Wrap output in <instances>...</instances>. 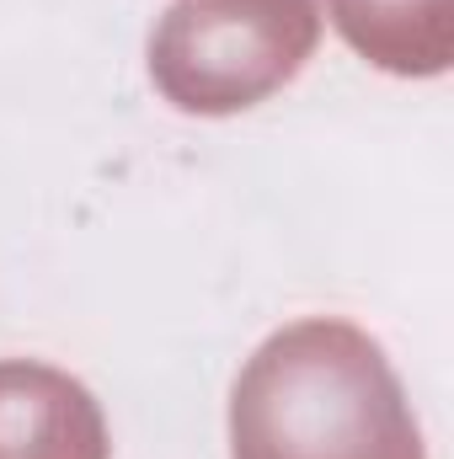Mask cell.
<instances>
[{"mask_svg": "<svg viewBox=\"0 0 454 459\" xmlns=\"http://www.w3.org/2000/svg\"><path fill=\"white\" fill-rule=\"evenodd\" d=\"M235 459H423L406 390L374 337L294 321L257 347L230 395Z\"/></svg>", "mask_w": 454, "mask_h": 459, "instance_id": "obj_1", "label": "cell"}, {"mask_svg": "<svg viewBox=\"0 0 454 459\" xmlns=\"http://www.w3.org/2000/svg\"><path fill=\"white\" fill-rule=\"evenodd\" d=\"M342 38L396 70V75H439L450 65V0H327Z\"/></svg>", "mask_w": 454, "mask_h": 459, "instance_id": "obj_4", "label": "cell"}, {"mask_svg": "<svg viewBox=\"0 0 454 459\" xmlns=\"http://www.w3.org/2000/svg\"><path fill=\"white\" fill-rule=\"evenodd\" d=\"M0 459H108L86 385L43 363H0Z\"/></svg>", "mask_w": 454, "mask_h": 459, "instance_id": "obj_3", "label": "cell"}, {"mask_svg": "<svg viewBox=\"0 0 454 459\" xmlns=\"http://www.w3.org/2000/svg\"><path fill=\"white\" fill-rule=\"evenodd\" d=\"M316 0H182L150 38V75L182 113H235L316 48Z\"/></svg>", "mask_w": 454, "mask_h": 459, "instance_id": "obj_2", "label": "cell"}]
</instances>
